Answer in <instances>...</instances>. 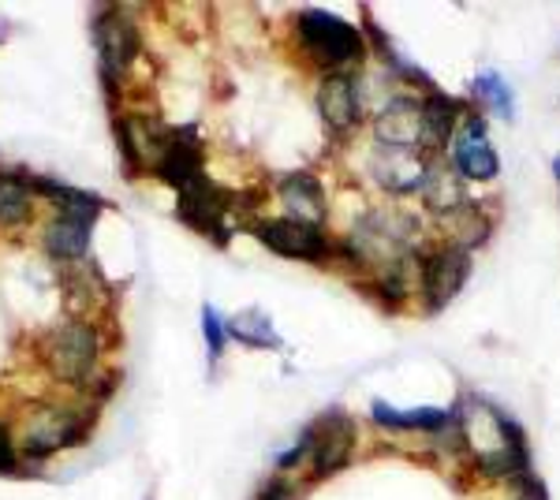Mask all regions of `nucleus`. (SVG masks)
I'll return each mask as SVG.
<instances>
[{
  "label": "nucleus",
  "instance_id": "nucleus-1",
  "mask_svg": "<svg viewBox=\"0 0 560 500\" xmlns=\"http://www.w3.org/2000/svg\"><path fill=\"white\" fill-rule=\"evenodd\" d=\"M102 333L97 325L83 322V317H71L60 322L57 329H49L42 336V362L60 385H75L83 388L94 381L97 362H102Z\"/></svg>",
  "mask_w": 560,
  "mask_h": 500
},
{
  "label": "nucleus",
  "instance_id": "nucleus-2",
  "mask_svg": "<svg viewBox=\"0 0 560 500\" xmlns=\"http://www.w3.org/2000/svg\"><path fill=\"white\" fill-rule=\"evenodd\" d=\"M295 31H300L303 49L325 68H345V63L363 57V34L329 12H303L295 20Z\"/></svg>",
  "mask_w": 560,
  "mask_h": 500
},
{
  "label": "nucleus",
  "instance_id": "nucleus-3",
  "mask_svg": "<svg viewBox=\"0 0 560 500\" xmlns=\"http://www.w3.org/2000/svg\"><path fill=\"white\" fill-rule=\"evenodd\" d=\"M86 438V418L71 407H42L31 422L23 426L20 452L26 460H49L57 452L71 449Z\"/></svg>",
  "mask_w": 560,
  "mask_h": 500
},
{
  "label": "nucleus",
  "instance_id": "nucleus-4",
  "mask_svg": "<svg viewBox=\"0 0 560 500\" xmlns=\"http://www.w3.org/2000/svg\"><path fill=\"white\" fill-rule=\"evenodd\" d=\"M94 42H97V60H102V79L105 86H116L124 79V71L131 68L139 57V31H135L131 15L113 8V12L94 20Z\"/></svg>",
  "mask_w": 560,
  "mask_h": 500
},
{
  "label": "nucleus",
  "instance_id": "nucleus-5",
  "mask_svg": "<svg viewBox=\"0 0 560 500\" xmlns=\"http://www.w3.org/2000/svg\"><path fill=\"white\" fill-rule=\"evenodd\" d=\"M255 235L261 247H269L280 258L295 261H322L329 254V235L322 232V224L292 221V217H273V221H258Z\"/></svg>",
  "mask_w": 560,
  "mask_h": 500
},
{
  "label": "nucleus",
  "instance_id": "nucleus-6",
  "mask_svg": "<svg viewBox=\"0 0 560 500\" xmlns=\"http://www.w3.org/2000/svg\"><path fill=\"white\" fill-rule=\"evenodd\" d=\"M471 272V254L467 247H441L433 251L422 266V295H427V311H445L448 303L459 295V288L467 284Z\"/></svg>",
  "mask_w": 560,
  "mask_h": 500
},
{
  "label": "nucleus",
  "instance_id": "nucleus-7",
  "mask_svg": "<svg viewBox=\"0 0 560 500\" xmlns=\"http://www.w3.org/2000/svg\"><path fill=\"white\" fill-rule=\"evenodd\" d=\"M97 213L86 209H57L52 221L45 224L42 247L52 261H79L90 251V235H94Z\"/></svg>",
  "mask_w": 560,
  "mask_h": 500
},
{
  "label": "nucleus",
  "instance_id": "nucleus-8",
  "mask_svg": "<svg viewBox=\"0 0 560 500\" xmlns=\"http://www.w3.org/2000/svg\"><path fill=\"white\" fill-rule=\"evenodd\" d=\"M153 172H158L176 195H184V190H191L195 184H202L206 179L202 142L195 139L191 127H187V131H173V139H168V147L161 153L158 165H153Z\"/></svg>",
  "mask_w": 560,
  "mask_h": 500
},
{
  "label": "nucleus",
  "instance_id": "nucleus-9",
  "mask_svg": "<svg viewBox=\"0 0 560 500\" xmlns=\"http://www.w3.org/2000/svg\"><path fill=\"white\" fill-rule=\"evenodd\" d=\"M453 165L459 176L482 179V184L497 176L501 161H497V150L490 147V139H486L482 116H467L464 127H459V135L453 139Z\"/></svg>",
  "mask_w": 560,
  "mask_h": 500
},
{
  "label": "nucleus",
  "instance_id": "nucleus-10",
  "mask_svg": "<svg viewBox=\"0 0 560 500\" xmlns=\"http://www.w3.org/2000/svg\"><path fill=\"white\" fill-rule=\"evenodd\" d=\"M168 139H173V135H168L158 120H150V116H124V120L116 124V142H120L124 158H128V165H135V168L158 165L161 153L168 147Z\"/></svg>",
  "mask_w": 560,
  "mask_h": 500
},
{
  "label": "nucleus",
  "instance_id": "nucleus-11",
  "mask_svg": "<svg viewBox=\"0 0 560 500\" xmlns=\"http://www.w3.org/2000/svg\"><path fill=\"white\" fill-rule=\"evenodd\" d=\"M351 441H355V433H351V422L345 415H329L325 418L322 430H311V463L314 478H325L332 475V470H340L351 456Z\"/></svg>",
  "mask_w": 560,
  "mask_h": 500
},
{
  "label": "nucleus",
  "instance_id": "nucleus-12",
  "mask_svg": "<svg viewBox=\"0 0 560 500\" xmlns=\"http://www.w3.org/2000/svg\"><path fill=\"white\" fill-rule=\"evenodd\" d=\"M318 108H322V120L329 124V131H337V135L351 131L359 120L355 75H348V71H332V75H325L322 86H318Z\"/></svg>",
  "mask_w": 560,
  "mask_h": 500
},
{
  "label": "nucleus",
  "instance_id": "nucleus-13",
  "mask_svg": "<svg viewBox=\"0 0 560 500\" xmlns=\"http://www.w3.org/2000/svg\"><path fill=\"white\" fill-rule=\"evenodd\" d=\"M377 139L393 150H411L415 142H422V105L408 97L388 102L385 113L377 116Z\"/></svg>",
  "mask_w": 560,
  "mask_h": 500
},
{
  "label": "nucleus",
  "instance_id": "nucleus-14",
  "mask_svg": "<svg viewBox=\"0 0 560 500\" xmlns=\"http://www.w3.org/2000/svg\"><path fill=\"white\" fill-rule=\"evenodd\" d=\"M277 195L292 221H306V224L325 221V190L311 172H292V176H284L277 187Z\"/></svg>",
  "mask_w": 560,
  "mask_h": 500
},
{
  "label": "nucleus",
  "instance_id": "nucleus-15",
  "mask_svg": "<svg viewBox=\"0 0 560 500\" xmlns=\"http://www.w3.org/2000/svg\"><path fill=\"white\" fill-rule=\"evenodd\" d=\"M374 176H377V184H382L385 190H393V195H408V190L422 187V179H427V165L415 161L408 150L388 147V158H374Z\"/></svg>",
  "mask_w": 560,
  "mask_h": 500
},
{
  "label": "nucleus",
  "instance_id": "nucleus-16",
  "mask_svg": "<svg viewBox=\"0 0 560 500\" xmlns=\"http://www.w3.org/2000/svg\"><path fill=\"white\" fill-rule=\"evenodd\" d=\"M34 213V187L20 172H0V229H20Z\"/></svg>",
  "mask_w": 560,
  "mask_h": 500
},
{
  "label": "nucleus",
  "instance_id": "nucleus-17",
  "mask_svg": "<svg viewBox=\"0 0 560 500\" xmlns=\"http://www.w3.org/2000/svg\"><path fill=\"white\" fill-rule=\"evenodd\" d=\"M370 415H374V422L388 426V430H445L448 422H453V415L441 411V407H415V411H396V407H388L377 399L374 407H370Z\"/></svg>",
  "mask_w": 560,
  "mask_h": 500
},
{
  "label": "nucleus",
  "instance_id": "nucleus-18",
  "mask_svg": "<svg viewBox=\"0 0 560 500\" xmlns=\"http://www.w3.org/2000/svg\"><path fill=\"white\" fill-rule=\"evenodd\" d=\"M459 105L445 94H430L422 102V147H445L453 139Z\"/></svg>",
  "mask_w": 560,
  "mask_h": 500
},
{
  "label": "nucleus",
  "instance_id": "nucleus-19",
  "mask_svg": "<svg viewBox=\"0 0 560 500\" xmlns=\"http://www.w3.org/2000/svg\"><path fill=\"white\" fill-rule=\"evenodd\" d=\"M422 195H427V206L433 213H456L464 206V187H459L456 176H448V168H433L422 179Z\"/></svg>",
  "mask_w": 560,
  "mask_h": 500
},
{
  "label": "nucleus",
  "instance_id": "nucleus-20",
  "mask_svg": "<svg viewBox=\"0 0 560 500\" xmlns=\"http://www.w3.org/2000/svg\"><path fill=\"white\" fill-rule=\"evenodd\" d=\"M229 333L240 336V344H250V348H280V336L273 333L269 317L258 314V311L240 314L236 322L229 325Z\"/></svg>",
  "mask_w": 560,
  "mask_h": 500
},
{
  "label": "nucleus",
  "instance_id": "nucleus-21",
  "mask_svg": "<svg viewBox=\"0 0 560 500\" xmlns=\"http://www.w3.org/2000/svg\"><path fill=\"white\" fill-rule=\"evenodd\" d=\"M202 336H206V354H210V367H217L224 354V340H229V325L221 322L217 306H202Z\"/></svg>",
  "mask_w": 560,
  "mask_h": 500
},
{
  "label": "nucleus",
  "instance_id": "nucleus-22",
  "mask_svg": "<svg viewBox=\"0 0 560 500\" xmlns=\"http://www.w3.org/2000/svg\"><path fill=\"white\" fill-rule=\"evenodd\" d=\"M475 90L482 97H490V102L501 108L504 116H512V90L504 86V79L501 75H493V71H482V75L475 79Z\"/></svg>",
  "mask_w": 560,
  "mask_h": 500
},
{
  "label": "nucleus",
  "instance_id": "nucleus-23",
  "mask_svg": "<svg viewBox=\"0 0 560 500\" xmlns=\"http://www.w3.org/2000/svg\"><path fill=\"white\" fill-rule=\"evenodd\" d=\"M0 470H15V444L4 422H0Z\"/></svg>",
  "mask_w": 560,
  "mask_h": 500
},
{
  "label": "nucleus",
  "instance_id": "nucleus-24",
  "mask_svg": "<svg viewBox=\"0 0 560 500\" xmlns=\"http://www.w3.org/2000/svg\"><path fill=\"white\" fill-rule=\"evenodd\" d=\"M553 172H557V184H560V158L553 161Z\"/></svg>",
  "mask_w": 560,
  "mask_h": 500
}]
</instances>
